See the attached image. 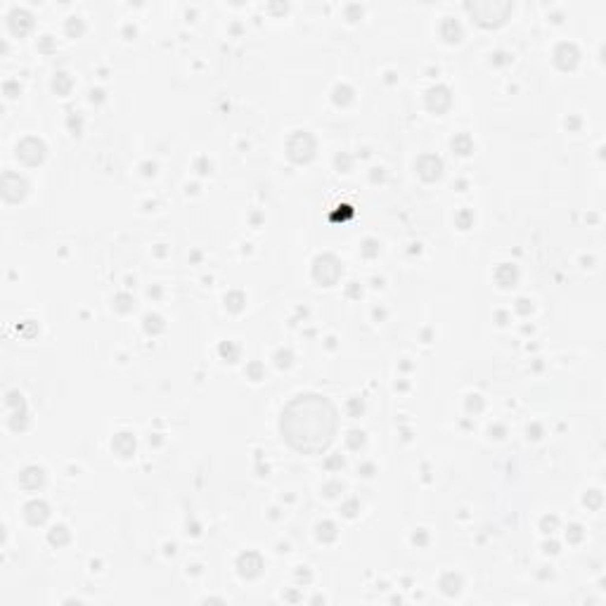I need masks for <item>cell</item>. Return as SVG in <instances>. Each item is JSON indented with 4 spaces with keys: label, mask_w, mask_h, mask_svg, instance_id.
Returning a JSON list of instances; mask_svg holds the SVG:
<instances>
[{
    "label": "cell",
    "mask_w": 606,
    "mask_h": 606,
    "mask_svg": "<svg viewBox=\"0 0 606 606\" xmlns=\"http://www.w3.org/2000/svg\"><path fill=\"white\" fill-rule=\"evenodd\" d=\"M339 426V415L329 398L301 393L282 410L279 431L284 441L303 455H320L331 445Z\"/></svg>",
    "instance_id": "1"
},
{
    "label": "cell",
    "mask_w": 606,
    "mask_h": 606,
    "mask_svg": "<svg viewBox=\"0 0 606 606\" xmlns=\"http://www.w3.org/2000/svg\"><path fill=\"white\" fill-rule=\"evenodd\" d=\"M512 2H500V0H478V2H467V12L476 19L481 26H497L512 12Z\"/></svg>",
    "instance_id": "2"
},
{
    "label": "cell",
    "mask_w": 606,
    "mask_h": 606,
    "mask_svg": "<svg viewBox=\"0 0 606 606\" xmlns=\"http://www.w3.org/2000/svg\"><path fill=\"white\" fill-rule=\"evenodd\" d=\"M315 138L306 130H296L294 135L287 140V156L294 161V164H308L312 156H315Z\"/></svg>",
    "instance_id": "3"
},
{
    "label": "cell",
    "mask_w": 606,
    "mask_h": 606,
    "mask_svg": "<svg viewBox=\"0 0 606 606\" xmlns=\"http://www.w3.org/2000/svg\"><path fill=\"white\" fill-rule=\"evenodd\" d=\"M341 277V263L339 258L331 256V254H322L312 260V279L317 284H325V287H331L336 284Z\"/></svg>",
    "instance_id": "4"
},
{
    "label": "cell",
    "mask_w": 606,
    "mask_h": 606,
    "mask_svg": "<svg viewBox=\"0 0 606 606\" xmlns=\"http://www.w3.org/2000/svg\"><path fill=\"white\" fill-rule=\"evenodd\" d=\"M45 154H48L45 142H43V140H38V138H34V135L24 138V140L17 145V159H19V161H24L26 166L43 164Z\"/></svg>",
    "instance_id": "5"
},
{
    "label": "cell",
    "mask_w": 606,
    "mask_h": 606,
    "mask_svg": "<svg viewBox=\"0 0 606 606\" xmlns=\"http://www.w3.org/2000/svg\"><path fill=\"white\" fill-rule=\"evenodd\" d=\"M29 194V183L26 178H21L19 173H12V171H5L2 175V197L7 202H21L24 197Z\"/></svg>",
    "instance_id": "6"
},
{
    "label": "cell",
    "mask_w": 606,
    "mask_h": 606,
    "mask_svg": "<svg viewBox=\"0 0 606 606\" xmlns=\"http://www.w3.org/2000/svg\"><path fill=\"white\" fill-rule=\"evenodd\" d=\"M417 173H419V178L426 180V183L438 180L441 173H443L441 156H436V154H422V156L417 159Z\"/></svg>",
    "instance_id": "7"
},
{
    "label": "cell",
    "mask_w": 606,
    "mask_h": 606,
    "mask_svg": "<svg viewBox=\"0 0 606 606\" xmlns=\"http://www.w3.org/2000/svg\"><path fill=\"white\" fill-rule=\"evenodd\" d=\"M237 571L242 578L251 580V578H258L263 573V556L258 552H244L239 554L237 559Z\"/></svg>",
    "instance_id": "8"
},
{
    "label": "cell",
    "mask_w": 606,
    "mask_h": 606,
    "mask_svg": "<svg viewBox=\"0 0 606 606\" xmlns=\"http://www.w3.org/2000/svg\"><path fill=\"white\" fill-rule=\"evenodd\" d=\"M450 104H452V95H450V90L445 86H436V88H431V90L426 92V107L431 111L445 114V111L450 109Z\"/></svg>",
    "instance_id": "9"
},
{
    "label": "cell",
    "mask_w": 606,
    "mask_h": 606,
    "mask_svg": "<svg viewBox=\"0 0 606 606\" xmlns=\"http://www.w3.org/2000/svg\"><path fill=\"white\" fill-rule=\"evenodd\" d=\"M7 21H10V29H12L17 36H24V34H29V31L34 29V15H31L29 10H24V7H12Z\"/></svg>",
    "instance_id": "10"
},
{
    "label": "cell",
    "mask_w": 606,
    "mask_h": 606,
    "mask_svg": "<svg viewBox=\"0 0 606 606\" xmlns=\"http://www.w3.org/2000/svg\"><path fill=\"white\" fill-rule=\"evenodd\" d=\"M578 48L573 45V43H561L556 50H554V62H556V67L561 69V71H571V69H575V64H578Z\"/></svg>",
    "instance_id": "11"
},
{
    "label": "cell",
    "mask_w": 606,
    "mask_h": 606,
    "mask_svg": "<svg viewBox=\"0 0 606 606\" xmlns=\"http://www.w3.org/2000/svg\"><path fill=\"white\" fill-rule=\"evenodd\" d=\"M24 516L31 526H40L45 523V519L50 516V507L43 502V500H31L26 507H24Z\"/></svg>",
    "instance_id": "12"
},
{
    "label": "cell",
    "mask_w": 606,
    "mask_h": 606,
    "mask_svg": "<svg viewBox=\"0 0 606 606\" xmlns=\"http://www.w3.org/2000/svg\"><path fill=\"white\" fill-rule=\"evenodd\" d=\"M19 483L26 488V490H38L43 483H45V474L40 467H26L21 474H19Z\"/></svg>",
    "instance_id": "13"
},
{
    "label": "cell",
    "mask_w": 606,
    "mask_h": 606,
    "mask_svg": "<svg viewBox=\"0 0 606 606\" xmlns=\"http://www.w3.org/2000/svg\"><path fill=\"white\" fill-rule=\"evenodd\" d=\"M111 448L119 457H130L133 450H135V438L130 433H116L114 441H111Z\"/></svg>",
    "instance_id": "14"
},
{
    "label": "cell",
    "mask_w": 606,
    "mask_h": 606,
    "mask_svg": "<svg viewBox=\"0 0 606 606\" xmlns=\"http://www.w3.org/2000/svg\"><path fill=\"white\" fill-rule=\"evenodd\" d=\"M495 279H497L500 287H514L516 279H519L516 265H512V263H502V265L495 270Z\"/></svg>",
    "instance_id": "15"
},
{
    "label": "cell",
    "mask_w": 606,
    "mask_h": 606,
    "mask_svg": "<svg viewBox=\"0 0 606 606\" xmlns=\"http://www.w3.org/2000/svg\"><path fill=\"white\" fill-rule=\"evenodd\" d=\"M441 36L448 40V43H457L459 38H462V26H459V21H455L452 17H445L441 21Z\"/></svg>",
    "instance_id": "16"
},
{
    "label": "cell",
    "mask_w": 606,
    "mask_h": 606,
    "mask_svg": "<svg viewBox=\"0 0 606 606\" xmlns=\"http://www.w3.org/2000/svg\"><path fill=\"white\" fill-rule=\"evenodd\" d=\"M452 149H455L457 154H462V156H467V154L474 152V140H471L467 133H459V135L452 138Z\"/></svg>",
    "instance_id": "17"
},
{
    "label": "cell",
    "mask_w": 606,
    "mask_h": 606,
    "mask_svg": "<svg viewBox=\"0 0 606 606\" xmlns=\"http://www.w3.org/2000/svg\"><path fill=\"white\" fill-rule=\"evenodd\" d=\"M459 588H462V578L455 573H445L441 578V589L445 594H457Z\"/></svg>",
    "instance_id": "18"
},
{
    "label": "cell",
    "mask_w": 606,
    "mask_h": 606,
    "mask_svg": "<svg viewBox=\"0 0 606 606\" xmlns=\"http://www.w3.org/2000/svg\"><path fill=\"white\" fill-rule=\"evenodd\" d=\"M52 88H55L57 95H67V92L71 90V76L64 74V71L55 74V78H52Z\"/></svg>",
    "instance_id": "19"
},
{
    "label": "cell",
    "mask_w": 606,
    "mask_h": 606,
    "mask_svg": "<svg viewBox=\"0 0 606 606\" xmlns=\"http://www.w3.org/2000/svg\"><path fill=\"white\" fill-rule=\"evenodd\" d=\"M48 540H50V545L62 547V545H67V542H69V531H67L64 526H55L52 531L48 533Z\"/></svg>",
    "instance_id": "20"
},
{
    "label": "cell",
    "mask_w": 606,
    "mask_h": 606,
    "mask_svg": "<svg viewBox=\"0 0 606 606\" xmlns=\"http://www.w3.org/2000/svg\"><path fill=\"white\" fill-rule=\"evenodd\" d=\"M317 537H320L322 542H334V540H336V526H334L331 521L320 523V526H317Z\"/></svg>",
    "instance_id": "21"
},
{
    "label": "cell",
    "mask_w": 606,
    "mask_h": 606,
    "mask_svg": "<svg viewBox=\"0 0 606 606\" xmlns=\"http://www.w3.org/2000/svg\"><path fill=\"white\" fill-rule=\"evenodd\" d=\"M225 306H227V311L239 312L242 306H244V294L242 292H230V294L225 296Z\"/></svg>",
    "instance_id": "22"
},
{
    "label": "cell",
    "mask_w": 606,
    "mask_h": 606,
    "mask_svg": "<svg viewBox=\"0 0 606 606\" xmlns=\"http://www.w3.org/2000/svg\"><path fill=\"white\" fill-rule=\"evenodd\" d=\"M350 100H353V90L348 86H336L334 88V102L336 104H348Z\"/></svg>",
    "instance_id": "23"
},
{
    "label": "cell",
    "mask_w": 606,
    "mask_h": 606,
    "mask_svg": "<svg viewBox=\"0 0 606 606\" xmlns=\"http://www.w3.org/2000/svg\"><path fill=\"white\" fill-rule=\"evenodd\" d=\"M145 329H147L149 334L161 331V329H164V320H161L159 315H147V317H145Z\"/></svg>",
    "instance_id": "24"
},
{
    "label": "cell",
    "mask_w": 606,
    "mask_h": 606,
    "mask_svg": "<svg viewBox=\"0 0 606 606\" xmlns=\"http://www.w3.org/2000/svg\"><path fill=\"white\" fill-rule=\"evenodd\" d=\"M114 308H116V311H121V312L133 311V298H130L128 294H119L116 298H114Z\"/></svg>",
    "instance_id": "25"
},
{
    "label": "cell",
    "mask_w": 606,
    "mask_h": 606,
    "mask_svg": "<svg viewBox=\"0 0 606 606\" xmlns=\"http://www.w3.org/2000/svg\"><path fill=\"white\" fill-rule=\"evenodd\" d=\"M346 443H348L350 450H360V448L365 445V433H363V431H350Z\"/></svg>",
    "instance_id": "26"
},
{
    "label": "cell",
    "mask_w": 606,
    "mask_h": 606,
    "mask_svg": "<svg viewBox=\"0 0 606 606\" xmlns=\"http://www.w3.org/2000/svg\"><path fill=\"white\" fill-rule=\"evenodd\" d=\"M221 355L223 358H227V363H235L239 355V348L232 344V341H227V344H221Z\"/></svg>",
    "instance_id": "27"
},
{
    "label": "cell",
    "mask_w": 606,
    "mask_h": 606,
    "mask_svg": "<svg viewBox=\"0 0 606 606\" xmlns=\"http://www.w3.org/2000/svg\"><path fill=\"white\" fill-rule=\"evenodd\" d=\"M67 34L71 38H76V36H81L83 34V21L78 17H71L69 21H67Z\"/></svg>",
    "instance_id": "28"
},
{
    "label": "cell",
    "mask_w": 606,
    "mask_h": 606,
    "mask_svg": "<svg viewBox=\"0 0 606 606\" xmlns=\"http://www.w3.org/2000/svg\"><path fill=\"white\" fill-rule=\"evenodd\" d=\"M275 363H277V367H289L292 365V350H277Z\"/></svg>",
    "instance_id": "29"
},
{
    "label": "cell",
    "mask_w": 606,
    "mask_h": 606,
    "mask_svg": "<svg viewBox=\"0 0 606 606\" xmlns=\"http://www.w3.org/2000/svg\"><path fill=\"white\" fill-rule=\"evenodd\" d=\"M471 221H474V213H471V211H459L457 213V225L462 230H467V227L471 225Z\"/></svg>",
    "instance_id": "30"
},
{
    "label": "cell",
    "mask_w": 606,
    "mask_h": 606,
    "mask_svg": "<svg viewBox=\"0 0 606 606\" xmlns=\"http://www.w3.org/2000/svg\"><path fill=\"white\" fill-rule=\"evenodd\" d=\"M246 374L254 379V381H258V379H263V365L260 363H251L249 367H246Z\"/></svg>",
    "instance_id": "31"
},
{
    "label": "cell",
    "mask_w": 606,
    "mask_h": 606,
    "mask_svg": "<svg viewBox=\"0 0 606 606\" xmlns=\"http://www.w3.org/2000/svg\"><path fill=\"white\" fill-rule=\"evenodd\" d=\"M585 504H589L592 509H597V507L602 504V493H599V490H592V493H588V497H585Z\"/></svg>",
    "instance_id": "32"
},
{
    "label": "cell",
    "mask_w": 606,
    "mask_h": 606,
    "mask_svg": "<svg viewBox=\"0 0 606 606\" xmlns=\"http://www.w3.org/2000/svg\"><path fill=\"white\" fill-rule=\"evenodd\" d=\"M566 537H569L571 542H580L583 540V528L580 526H571L569 531H566Z\"/></svg>",
    "instance_id": "33"
},
{
    "label": "cell",
    "mask_w": 606,
    "mask_h": 606,
    "mask_svg": "<svg viewBox=\"0 0 606 606\" xmlns=\"http://www.w3.org/2000/svg\"><path fill=\"white\" fill-rule=\"evenodd\" d=\"M81 126H83L81 116H76L74 111H71V114H69V128H71V133H74V135H78V133H81Z\"/></svg>",
    "instance_id": "34"
},
{
    "label": "cell",
    "mask_w": 606,
    "mask_h": 606,
    "mask_svg": "<svg viewBox=\"0 0 606 606\" xmlns=\"http://www.w3.org/2000/svg\"><path fill=\"white\" fill-rule=\"evenodd\" d=\"M556 523H559V519H556V516H545L540 526H542V531H545V533H552L554 528H556Z\"/></svg>",
    "instance_id": "35"
},
{
    "label": "cell",
    "mask_w": 606,
    "mask_h": 606,
    "mask_svg": "<svg viewBox=\"0 0 606 606\" xmlns=\"http://www.w3.org/2000/svg\"><path fill=\"white\" fill-rule=\"evenodd\" d=\"M363 251H365V256H377V254H379V244H377L374 239H367L365 246H363Z\"/></svg>",
    "instance_id": "36"
},
{
    "label": "cell",
    "mask_w": 606,
    "mask_h": 606,
    "mask_svg": "<svg viewBox=\"0 0 606 606\" xmlns=\"http://www.w3.org/2000/svg\"><path fill=\"white\" fill-rule=\"evenodd\" d=\"M483 407V400L478 398V396H469V400H467V410L469 412H478Z\"/></svg>",
    "instance_id": "37"
},
{
    "label": "cell",
    "mask_w": 606,
    "mask_h": 606,
    "mask_svg": "<svg viewBox=\"0 0 606 606\" xmlns=\"http://www.w3.org/2000/svg\"><path fill=\"white\" fill-rule=\"evenodd\" d=\"M348 412L353 415V417H358L360 412H363V403H360V398H353L348 403Z\"/></svg>",
    "instance_id": "38"
},
{
    "label": "cell",
    "mask_w": 606,
    "mask_h": 606,
    "mask_svg": "<svg viewBox=\"0 0 606 606\" xmlns=\"http://www.w3.org/2000/svg\"><path fill=\"white\" fill-rule=\"evenodd\" d=\"M5 95H7V97H15V95H19V86L15 83V81H7V83H5Z\"/></svg>",
    "instance_id": "39"
},
{
    "label": "cell",
    "mask_w": 606,
    "mask_h": 606,
    "mask_svg": "<svg viewBox=\"0 0 606 606\" xmlns=\"http://www.w3.org/2000/svg\"><path fill=\"white\" fill-rule=\"evenodd\" d=\"M516 311L521 312V315H526V312L531 311V306H528V301H526V298H519V301H516Z\"/></svg>",
    "instance_id": "40"
},
{
    "label": "cell",
    "mask_w": 606,
    "mask_h": 606,
    "mask_svg": "<svg viewBox=\"0 0 606 606\" xmlns=\"http://www.w3.org/2000/svg\"><path fill=\"white\" fill-rule=\"evenodd\" d=\"M50 48H52V38H50V36H45L43 40H40V50H43V52H48Z\"/></svg>",
    "instance_id": "41"
},
{
    "label": "cell",
    "mask_w": 606,
    "mask_h": 606,
    "mask_svg": "<svg viewBox=\"0 0 606 606\" xmlns=\"http://www.w3.org/2000/svg\"><path fill=\"white\" fill-rule=\"evenodd\" d=\"M355 507H358V504H355V500H353V502H348V504L344 507V514H346V516H353V514H355Z\"/></svg>",
    "instance_id": "42"
},
{
    "label": "cell",
    "mask_w": 606,
    "mask_h": 606,
    "mask_svg": "<svg viewBox=\"0 0 606 606\" xmlns=\"http://www.w3.org/2000/svg\"><path fill=\"white\" fill-rule=\"evenodd\" d=\"M412 540H415V545H424V542H426V535H424V533H417Z\"/></svg>",
    "instance_id": "43"
},
{
    "label": "cell",
    "mask_w": 606,
    "mask_h": 606,
    "mask_svg": "<svg viewBox=\"0 0 606 606\" xmlns=\"http://www.w3.org/2000/svg\"><path fill=\"white\" fill-rule=\"evenodd\" d=\"M327 467H344V459H341V457H334V459H329V462H327Z\"/></svg>",
    "instance_id": "44"
},
{
    "label": "cell",
    "mask_w": 606,
    "mask_h": 606,
    "mask_svg": "<svg viewBox=\"0 0 606 606\" xmlns=\"http://www.w3.org/2000/svg\"><path fill=\"white\" fill-rule=\"evenodd\" d=\"M495 433V438H502V433H504V429L502 426H495V429H490V436Z\"/></svg>",
    "instance_id": "45"
},
{
    "label": "cell",
    "mask_w": 606,
    "mask_h": 606,
    "mask_svg": "<svg viewBox=\"0 0 606 606\" xmlns=\"http://www.w3.org/2000/svg\"><path fill=\"white\" fill-rule=\"evenodd\" d=\"M336 164H339V168H341V166H344V168H348V166H350V161L346 159V156H344V159L339 156V159H336Z\"/></svg>",
    "instance_id": "46"
},
{
    "label": "cell",
    "mask_w": 606,
    "mask_h": 606,
    "mask_svg": "<svg viewBox=\"0 0 606 606\" xmlns=\"http://www.w3.org/2000/svg\"><path fill=\"white\" fill-rule=\"evenodd\" d=\"M95 100H102V90H92V102Z\"/></svg>",
    "instance_id": "47"
}]
</instances>
